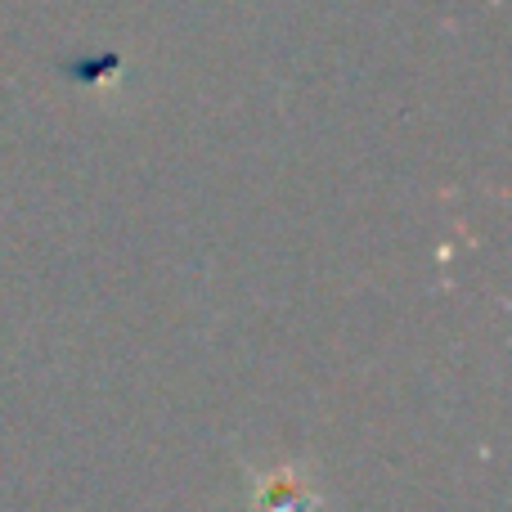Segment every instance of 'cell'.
Segmentation results:
<instances>
[{
    "label": "cell",
    "mask_w": 512,
    "mask_h": 512,
    "mask_svg": "<svg viewBox=\"0 0 512 512\" xmlns=\"http://www.w3.org/2000/svg\"><path fill=\"white\" fill-rule=\"evenodd\" d=\"M315 486H310V477L301 468H292V463H283V468L265 472L261 481H256V504L252 512H315Z\"/></svg>",
    "instance_id": "obj_1"
}]
</instances>
